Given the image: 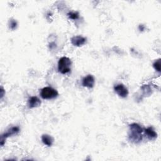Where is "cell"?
Instances as JSON below:
<instances>
[{"mask_svg":"<svg viewBox=\"0 0 161 161\" xmlns=\"http://www.w3.org/2000/svg\"><path fill=\"white\" fill-rule=\"evenodd\" d=\"M86 39L83 37L81 36H76L72 38L71 39V42L74 46H81L84 45L86 42Z\"/></svg>","mask_w":161,"mask_h":161,"instance_id":"obj_7","label":"cell"},{"mask_svg":"<svg viewBox=\"0 0 161 161\" xmlns=\"http://www.w3.org/2000/svg\"><path fill=\"white\" fill-rule=\"evenodd\" d=\"M16 22L15 21H12L10 23V27L12 29H15L16 26Z\"/></svg>","mask_w":161,"mask_h":161,"instance_id":"obj_13","label":"cell"},{"mask_svg":"<svg viewBox=\"0 0 161 161\" xmlns=\"http://www.w3.org/2000/svg\"><path fill=\"white\" fill-rule=\"evenodd\" d=\"M115 92L121 97L122 98H125L127 96L128 94V91L127 88L122 84L117 85V86H115L114 88Z\"/></svg>","mask_w":161,"mask_h":161,"instance_id":"obj_4","label":"cell"},{"mask_svg":"<svg viewBox=\"0 0 161 161\" xmlns=\"http://www.w3.org/2000/svg\"><path fill=\"white\" fill-rule=\"evenodd\" d=\"M19 130H20V129H19V128L17 127V126L12 127V128H11L10 129H9V130H8L7 133H5L3 134V135H2V139H1V145H3V142H4V140H5V139H6L8 137H9V136H12V135H14V134L17 133L19 131Z\"/></svg>","mask_w":161,"mask_h":161,"instance_id":"obj_5","label":"cell"},{"mask_svg":"<svg viewBox=\"0 0 161 161\" xmlns=\"http://www.w3.org/2000/svg\"><path fill=\"white\" fill-rule=\"evenodd\" d=\"M42 140L45 145H46L48 147H50L52 145L53 142V138L51 136H50L48 135H47V134L42 136Z\"/></svg>","mask_w":161,"mask_h":161,"instance_id":"obj_9","label":"cell"},{"mask_svg":"<svg viewBox=\"0 0 161 161\" xmlns=\"http://www.w3.org/2000/svg\"><path fill=\"white\" fill-rule=\"evenodd\" d=\"M145 131L149 139L152 140L157 137V133L154 131V130L152 127L147 128V129H145Z\"/></svg>","mask_w":161,"mask_h":161,"instance_id":"obj_10","label":"cell"},{"mask_svg":"<svg viewBox=\"0 0 161 161\" xmlns=\"http://www.w3.org/2000/svg\"><path fill=\"white\" fill-rule=\"evenodd\" d=\"M94 85V78L91 75H88L83 80V85L87 88H93Z\"/></svg>","mask_w":161,"mask_h":161,"instance_id":"obj_6","label":"cell"},{"mask_svg":"<svg viewBox=\"0 0 161 161\" xmlns=\"http://www.w3.org/2000/svg\"><path fill=\"white\" fill-rule=\"evenodd\" d=\"M40 94L43 99H50L56 98L58 96V93L52 88L45 87L42 90Z\"/></svg>","mask_w":161,"mask_h":161,"instance_id":"obj_3","label":"cell"},{"mask_svg":"<svg viewBox=\"0 0 161 161\" xmlns=\"http://www.w3.org/2000/svg\"><path fill=\"white\" fill-rule=\"evenodd\" d=\"M71 61L66 57H63L59 59L58 62V70L62 74H66L70 72Z\"/></svg>","mask_w":161,"mask_h":161,"instance_id":"obj_2","label":"cell"},{"mask_svg":"<svg viewBox=\"0 0 161 161\" xmlns=\"http://www.w3.org/2000/svg\"><path fill=\"white\" fill-rule=\"evenodd\" d=\"M153 66L155 69L156 71H157L158 72H160V59H159L158 61L155 62V63L153 64Z\"/></svg>","mask_w":161,"mask_h":161,"instance_id":"obj_11","label":"cell"},{"mask_svg":"<svg viewBox=\"0 0 161 161\" xmlns=\"http://www.w3.org/2000/svg\"><path fill=\"white\" fill-rule=\"evenodd\" d=\"M41 101L40 100L35 96L31 97L29 100V107L30 108H35V107H38L40 105Z\"/></svg>","mask_w":161,"mask_h":161,"instance_id":"obj_8","label":"cell"},{"mask_svg":"<svg viewBox=\"0 0 161 161\" xmlns=\"http://www.w3.org/2000/svg\"><path fill=\"white\" fill-rule=\"evenodd\" d=\"M68 16L71 19H73V20H76V19H77L79 18V14L77 13H69L68 14Z\"/></svg>","mask_w":161,"mask_h":161,"instance_id":"obj_12","label":"cell"},{"mask_svg":"<svg viewBox=\"0 0 161 161\" xmlns=\"http://www.w3.org/2000/svg\"><path fill=\"white\" fill-rule=\"evenodd\" d=\"M130 134L129 135V139L134 142L141 141L142 139V128L137 123H133L130 125Z\"/></svg>","mask_w":161,"mask_h":161,"instance_id":"obj_1","label":"cell"}]
</instances>
